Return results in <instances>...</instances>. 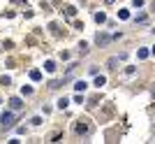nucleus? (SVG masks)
<instances>
[{"instance_id":"nucleus-1","label":"nucleus","mask_w":155,"mask_h":144,"mask_svg":"<svg viewBox=\"0 0 155 144\" xmlns=\"http://www.w3.org/2000/svg\"><path fill=\"white\" fill-rule=\"evenodd\" d=\"M2 123H5V125H12V123H14V114H12V111L2 114Z\"/></svg>"},{"instance_id":"nucleus-2","label":"nucleus","mask_w":155,"mask_h":144,"mask_svg":"<svg viewBox=\"0 0 155 144\" xmlns=\"http://www.w3.org/2000/svg\"><path fill=\"white\" fill-rule=\"evenodd\" d=\"M107 42H109L107 35H97V44H107Z\"/></svg>"},{"instance_id":"nucleus-3","label":"nucleus","mask_w":155,"mask_h":144,"mask_svg":"<svg viewBox=\"0 0 155 144\" xmlns=\"http://www.w3.org/2000/svg\"><path fill=\"white\" fill-rule=\"evenodd\" d=\"M12 107H14V109H21V100L14 98V100H12Z\"/></svg>"},{"instance_id":"nucleus-4","label":"nucleus","mask_w":155,"mask_h":144,"mask_svg":"<svg viewBox=\"0 0 155 144\" xmlns=\"http://www.w3.org/2000/svg\"><path fill=\"white\" fill-rule=\"evenodd\" d=\"M86 88V81H77V91H84Z\"/></svg>"},{"instance_id":"nucleus-5","label":"nucleus","mask_w":155,"mask_h":144,"mask_svg":"<svg viewBox=\"0 0 155 144\" xmlns=\"http://www.w3.org/2000/svg\"><path fill=\"white\" fill-rule=\"evenodd\" d=\"M153 53H155V46H153Z\"/></svg>"}]
</instances>
